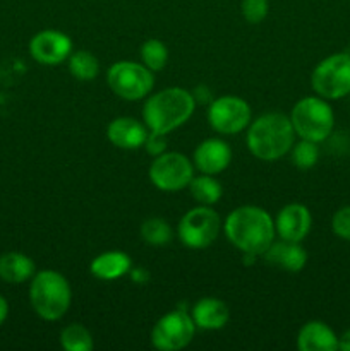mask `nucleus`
<instances>
[{"label":"nucleus","mask_w":350,"mask_h":351,"mask_svg":"<svg viewBox=\"0 0 350 351\" xmlns=\"http://www.w3.org/2000/svg\"><path fill=\"white\" fill-rule=\"evenodd\" d=\"M72 51V41L62 31L45 29L34 34L30 41V53L38 64L58 65L69 58Z\"/></svg>","instance_id":"12"},{"label":"nucleus","mask_w":350,"mask_h":351,"mask_svg":"<svg viewBox=\"0 0 350 351\" xmlns=\"http://www.w3.org/2000/svg\"><path fill=\"white\" fill-rule=\"evenodd\" d=\"M242 16L249 24H259L268 16V0H242Z\"/></svg>","instance_id":"27"},{"label":"nucleus","mask_w":350,"mask_h":351,"mask_svg":"<svg viewBox=\"0 0 350 351\" xmlns=\"http://www.w3.org/2000/svg\"><path fill=\"white\" fill-rule=\"evenodd\" d=\"M60 346L65 351H89L93 336L82 324H69L60 332Z\"/></svg>","instance_id":"24"},{"label":"nucleus","mask_w":350,"mask_h":351,"mask_svg":"<svg viewBox=\"0 0 350 351\" xmlns=\"http://www.w3.org/2000/svg\"><path fill=\"white\" fill-rule=\"evenodd\" d=\"M316 95L325 99H340L350 95V53H335L323 58L311 75Z\"/></svg>","instance_id":"6"},{"label":"nucleus","mask_w":350,"mask_h":351,"mask_svg":"<svg viewBox=\"0 0 350 351\" xmlns=\"http://www.w3.org/2000/svg\"><path fill=\"white\" fill-rule=\"evenodd\" d=\"M189 191L194 201L201 206H213L222 199V184L213 175H199L189 182Z\"/></svg>","instance_id":"21"},{"label":"nucleus","mask_w":350,"mask_h":351,"mask_svg":"<svg viewBox=\"0 0 350 351\" xmlns=\"http://www.w3.org/2000/svg\"><path fill=\"white\" fill-rule=\"evenodd\" d=\"M106 82L119 98L136 101L150 95L154 86V77L153 71H150L144 64L122 60L115 62L108 69Z\"/></svg>","instance_id":"7"},{"label":"nucleus","mask_w":350,"mask_h":351,"mask_svg":"<svg viewBox=\"0 0 350 351\" xmlns=\"http://www.w3.org/2000/svg\"><path fill=\"white\" fill-rule=\"evenodd\" d=\"M7 314H9V304H7L5 298L0 295V326H2L3 321L7 319Z\"/></svg>","instance_id":"32"},{"label":"nucleus","mask_w":350,"mask_h":351,"mask_svg":"<svg viewBox=\"0 0 350 351\" xmlns=\"http://www.w3.org/2000/svg\"><path fill=\"white\" fill-rule=\"evenodd\" d=\"M222 223L215 209L209 206H201L191 209L182 216L178 223V239L189 249H206L218 237Z\"/></svg>","instance_id":"8"},{"label":"nucleus","mask_w":350,"mask_h":351,"mask_svg":"<svg viewBox=\"0 0 350 351\" xmlns=\"http://www.w3.org/2000/svg\"><path fill=\"white\" fill-rule=\"evenodd\" d=\"M246 141L249 151L257 160H280L295 144V130L290 117L278 112L264 113L250 123Z\"/></svg>","instance_id":"2"},{"label":"nucleus","mask_w":350,"mask_h":351,"mask_svg":"<svg viewBox=\"0 0 350 351\" xmlns=\"http://www.w3.org/2000/svg\"><path fill=\"white\" fill-rule=\"evenodd\" d=\"M297 348L301 351H335L338 350V336L325 322L311 321L299 331Z\"/></svg>","instance_id":"17"},{"label":"nucleus","mask_w":350,"mask_h":351,"mask_svg":"<svg viewBox=\"0 0 350 351\" xmlns=\"http://www.w3.org/2000/svg\"><path fill=\"white\" fill-rule=\"evenodd\" d=\"M250 106L239 96H222L209 105V125L220 134L235 136L250 122Z\"/></svg>","instance_id":"11"},{"label":"nucleus","mask_w":350,"mask_h":351,"mask_svg":"<svg viewBox=\"0 0 350 351\" xmlns=\"http://www.w3.org/2000/svg\"><path fill=\"white\" fill-rule=\"evenodd\" d=\"M232 161V151L222 139H206L196 147L194 165L201 173L216 175L226 170Z\"/></svg>","instance_id":"15"},{"label":"nucleus","mask_w":350,"mask_h":351,"mask_svg":"<svg viewBox=\"0 0 350 351\" xmlns=\"http://www.w3.org/2000/svg\"><path fill=\"white\" fill-rule=\"evenodd\" d=\"M264 263L270 266L278 267L287 273H301L307 264V252L299 242H288V240H280L268 247L263 252Z\"/></svg>","instance_id":"14"},{"label":"nucleus","mask_w":350,"mask_h":351,"mask_svg":"<svg viewBox=\"0 0 350 351\" xmlns=\"http://www.w3.org/2000/svg\"><path fill=\"white\" fill-rule=\"evenodd\" d=\"M132 269V261L126 252L120 250H110V252L100 254L95 257L89 266V271L95 278L103 281H113L124 276Z\"/></svg>","instance_id":"19"},{"label":"nucleus","mask_w":350,"mask_h":351,"mask_svg":"<svg viewBox=\"0 0 350 351\" xmlns=\"http://www.w3.org/2000/svg\"><path fill=\"white\" fill-rule=\"evenodd\" d=\"M69 71L78 81H93L100 72L98 58L86 50L69 55Z\"/></svg>","instance_id":"22"},{"label":"nucleus","mask_w":350,"mask_h":351,"mask_svg":"<svg viewBox=\"0 0 350 351\" xmlns=\"http://www.w3.org/2000/svg\"><path fill=\"white\" fill-rule=\"evenodd\" d=\"M196 99L187 89L167 88L154 93L143 106L144 123L151 132L168 134L187 122L194 113Z\"/></svg>","instance_id":"3"},{"label":"nucleus","mask_w":350,"mask_h":351,"mask_svg":"<svg viewBox=\"0 0 350 351\" xmlns=\"http://www.w3.org/2000/svg\"><path fill=\"white\" fill-rule=\"evenodd\" d=\"M33 259L23 252H5L0 256V280L10 285H19L34 276Z\"/></svg>","instance_id":"20"},{"label":"nucleus","mask_w":350,"mask_h":351,"mask_svg":"<svg viewBox=\"0 0 350 351\" xmlns=\"http://www.w3.org/2000/svg\"><path fill=\"white\" fill-rule=\"evenodd\" d=\"M30 302L33 311L43 321H58L67 314L71 307V285L57 271H40L31 281Z\"/></svg>","instance_id":"4"},{"label":"nucleus","mask_w":350,"mask_h":351,"mask_svg":"<svg viewBox=\"0 0 350 351\" xmlns=\"http://www.w3.org/2000/svg\"><path fill=\"white\" fill-rule=\"evenodd\" d=\"M141 60L150 71L156 72L167 65L168 50L160 40H148L141 47Z\"/></svg>","instance_id":"25"},{"label":"nucleus","mask_w":350,"mask_h":351,"mask_svg":"<svg viewBox=\"0 0 350 351\" xmlns=\"http://www.w3.org/2000/svg\"><path fill=\"white\" fill-rule=\"evenodd\" d=\"M349 2H350V0H349Z\"/></svg>","instance_id":"33"},{"label":"nucleus","mask_w":350,"mask_h":351,"mask_svg":"<svg viewBox=\"0 0 350 351\" xmlns=\"http://www.w3.org/2000/svg\"><path fill=\"white\" fill-rule=\"evenodd\" d=\"M129 273H132V280L136 281V283H144V281L148 280V273L143 269V267H137V269H130Z\"/></svg>","instance_id":"31"},{"label":"nucleus","mask_w":350,"mask_h":351,"mask_svg":"<svg viewBox=\"0 0 350 351\" xmlns=\"http://www.w3.org/2000/svg\"><path fill=\"white\" fill-rule=\"evenodd\" d=\"M292 163L301 170H309L314 167L319 160V147L318 143L302 139L301 143L292 146Z\"/></svg>","instance_id":"26"},{"label":"nucleus","mask_w":350,"mask_h":351,"mask_svg":"<svg viewBox=\"0 0 350 351\" xmlns=\"http://www.w3.org/2000/svg\"><path fill=\"white\" fill-rule=\"evenodd\" d=\"M106 137L110 143L120 149H137L144 146V141L148 137L146 127L136 119L130 117H119L112 120L106 129Z\"/></svg>","instance_id":"16"},{"label":"nucleus","mask_w":350,"mask_h":351,"mask_svg":"<svg viewBox=\"0 0 350 351\" xmlns=\"http://www.w3.org/2000/svg\"><path fill=\"white\" fill-rule=\"evenodd\" d=\"M174 237L172 226L161 218H150L141 225V239L153 247L168 245Z\"/></svg>","instance_id":"23"},{"label":"nucleus","mask_w":350,"mask_h":351,"mask_svg":"<svg viewBox=\"0 0 350 351\" xmlns=\"http://www.w3.org/2000/svg\"><path fill=\"white\" fill-rule=\"evenodd\" d=\"M331 230L338 239L350 242V206L338 209V211L333 215Z\"/></svg>","instance_id":"28"},{"label":"nucleus","mask_w":350,"mask_h":351,"mask_svg":"<svg viewBox=\"0 0 350 351\" xmlns=\"http://www.w3.org/2000/svg\"><path fill=\"white\" fill-rule=\"evenodd\" d=\"M196 324L191 315L182 308L165 314L151 331V343L160 351H177L192 341Z\"/></svg>","instance_id":"9"},{"label":"nucleus","mask_w":350,"mask_h":351,"mask_svg":"<svg viewBox=\"0 0 350 351\" xmlns=\"http://www.w3.org/2000/svg\"><path fill=\"white\" fill-rule=\"evenodd\" d=\"M290 122L295 136L301 139L323 143L328 139L335 127V113L321 96H307L299 99L290 113Z\"/></svg>","instance_id":"5"},{"label":"nucleus","mask_w":350,"mask_h":351,"mask_svg":"<svg viewBox=\"0 0 350 351\" xmlns=\"http://www.w3.org/2000/svg\"><path fill=\"white\" fill-rule=\"evenodd\" d=\"M194 177V168L182 153H161L154 156L150 167V180L160 191L177 192L189 187Z\"/></svg>","instance_id":"10"},{"label":"nucleus","mask_w":350,"mask_h":351,"mask_svg":"<svg viewBox=\"0 0 350 351\" xmlns=\"http://www.w3.org/2000/svg\"><path fill=\"white\" fill-rule=\"evenodd\" d=\"M144 147H146L151 156H158V154L165 153V149H167V134L150 132L146 141H144Z\"/></svg>","instance_id":"29"},{"label":"nucleus","mask_w":350,"mask_h":351,"mask_svg":"<svg viewBox=\"0 0 350 351\" xmlns=\"http://www.w3.org/2000/svg\"><path fill=\"white\" fill-rule=\"evenodd\" d=\"M226 239L240 252L263 256L275 240V223L264 209L257 206H240L225 219Z\"/></svg>","instance_id":"1"},{"label":"nucleus","mask_w":350,"mask_h":351,"mask_svg":"<svg viewBox=\"0 0 350 351\" xmlns=\"http://www.w3.org/2000/svg\"><path fill=\"white\" fill-rule=\"evenodd\" d=\"M338 350L350 351V329L338 338Z\"/></svg>","instance_id":"30"},{"label":"nucleus","mask_w":350,"mask_h":351,"mask_svg":"<svg viewBox=\"0 0 350 351\" xmlns=\"http://www.w3.org/2000/svg\"><path fill=\"white\" fill-rule=\"evenodd\" d=\"M312 218L304 204H288L278 213L275 230L281 240L288 242H302L311 232Z\"/></svg>","instance_id":"13"},{"label":"nucleus","mask_w":350,"mask_h":351,"mask_svg":"<svg viewBox=\"0 0 350 351\" xmlns=\"http://www.w3.org/2000/svg\"><path fill=\"white\" fill-rule=\"evenodd\" d=\"M191 317L196 328L205 329V331H216L229 322L230 311L225 302L208 297L194 305Z\"/></svg>","instance_id":"18"}]
</instances>
